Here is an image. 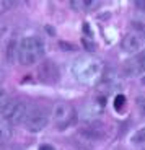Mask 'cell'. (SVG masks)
Listing matches in <instances>:
<instances>
[{
    "instance_id": "obj_19",
    "label": "cell",
    "mask_w": 145,
    "mask_h": 150,
    "mask_svg": "<svg viewBox=\"0 0 145 150\" xmlns=\"http://www.w3.org/2000/svg\"><path fill=\"white\" fill-rule=\"evenodd\" d=\"M5 31H7V26H5V25H0V38L5 34Z\"/></svg>"
},
{
    "instance_id": "obj_8",
    "label": "cell",
    "mask_w": 145,
    "mask_h": 150,
    "mask_svg": "<svg viewBox=\"0 0 145 150\" xmlns=\"http://www.w3.org/2000/svg\"><path fill=\"white\" fill-rule=\"evenodd\" d=\"M60 72L59 67H57L52 60H42L39 67H37V79L39 82L47 83V85H54V83L59 82Z\"/></svg>"
},
{
    "instance_id": "obj_20",
    "label": "cell",
    "mask_w": 145,
    "mask_h": 150,
    "mask_svg": "<svg viewBox=\"0 0 145 150\" xmlns=\"http://www.w3.org/2000/svg\"><path fill=\"white\" fill-rule=\"evenodd\" d=\"M39 150H54V147H52V145H41V147H39Z\"/></svg>"
},
{
    "instance_id": "obj_5",
    "label": "cell",
    "mask_w": 145,
    "mask_h": 150,
    "mask_svg": "<svg viewBox=\"0 0 145 150\" xmlns=\"http://www.w3.org/2000/svg\"><path fill=\"white\" fill-rule=\"evenodd\" d=\"M47 124H49L47 109L42 108V106H31L30 114H28V117H26V121H25L26 131L36 134V132L44 131V129L47 127Z\"/></svg>"
},
{
    "instance_id": "obj_14",
    "label": "cell",
    "mask_w": 145,
    "mask_h": 150,
    "mask_svg": "<svg viewBox=\"0 0 145 150\" xmlns=\"http://www.w3.org/2000/svg\"><path fill=\"white\" fill-rule=\"evenodd\" d=\"M8 100H10V96H8L7 90H5V88H2V86H0V108H2V106H4L5 103L8 101Z\"/></svg>"
},
{
    "instance_id": "obj_18",
    "label": "cell",
    "mask_w": 145,
    "mask_h": 150,
    "mask_svg": "<svg viewBox=\"0 0 145 150\" xmlns=\"http://www.w3.org/2000/svg\"><path fill=\"white\" fill-rule=\"evenodd\" d=\"M135 7H137V8H140V10H144V11H145V2H137V4H135Z\"/></svg>"
},
{
    "instance_id": "obj_10",
    "label": "cell",
    "mask_w": 145,
    "mask_h": 150,
    "mask_svg": "<svg viewBox=\"0 0 145 150\" xmlns=\"http://www.w3.org/2000/svg\"><path fill=\"white\" fill-rule=\"evenodd\" d=\"M18 44L15 39H11L7 46V62L8 64H15L16 60H18Z\"/></svg>"
},
{
    "instance_id": "obj_21",
    "label": "cell",
    "mask_w": 145,
    "mask_h": 150,
    "mask_svg": "<svg viewBox=\"0 0 145 150\" xmlns=\"http://www.w3.org/2000/svg\"><path fill=\"white\" fill-rule=\"evenodd\" d=\"M142 83H144V85H145V75H144V77H142Z\"/></svg>"
},
{
    "instance_id": "obj_7",
    "label": "cell",
    "mask_w": 145,
    "mask_h": 150,
    "mask_svg": "<svg viewBox=\"0 0 145 150\" xmlns=\"http://www.w3.org/2000/svg\"><path fill=\"white\" fill-rule=\"evenodd\" d=\"M121 74L124 77H127V79L145 75V51L140 54H135L134 57H130L129 60H126L122 69H121Z\"/></svg>"
},
{
    "instance_id": "obj_12",
    "label": "cell",
    "mask_w": 145,
    "mask_h": 150,
    "mask_svg": "<svg viewBox=\"0 0 145 150\" xmlns=\"http://www.w3.org/2000/svg\"><path fill=\"white\" fill-rule=\"evenodd\" d=\"M130 140H132V144H135V145H144L145 144V127L137 129V131L132 134Z\"/></svg>"
},
{
    "instance_id": "obj_3",
    "label": "cell",
    "mask_w": 145,
    "mask_h": 150,
    "mask_svg": "<svg viewBox=\"0 0 145 150\" xmlns=\"http://www.w3.org/2000/svg\"><path fill=\"white\" fill-rule=\"evenodd\" d=\"M31 106H28V103L23 100H8L2 108V119H5L8 124H25L26 117L30 114Z\"/></svg>"
},
{
    "instance_id": "obj_6",
    "label": "cell",
    "mask_w": 145,
    "mask_h": 150,
    "mask_svg": "<svg viewBox=\"0 0 145 150\" xmlns=\"http://www.w3.org/2000/svg\"><path fill=\"white\" fill-rule=\"evenodd\" d=\"M121 47L124 52L127 54H140L145 51V34L137 30H132L122 38L121 41Z\"/></svg>"
},
{
    "instance_id": "obj_17",
    "label": "cell",
    "mask_w": 145,
    "mask_h": 150,
    "mask_svg": "<svg viewBox=\"0 0 145 150\" xmlns=\"http://www.w3.org/2000/svg\"><path fill=\"white\" fill-rule=\"evenodd\" d=\"M11 5H13V2H0V13L5 11V10H8Z\"/></svg>"
},
{
    "instance_id": "obj_4",
    "label": "cell",
    "mask_w": 145,
    "mask_h": 150,
    "mask_svg": "<svg viewBox=\"0 0 145 150\" xmlns=\"http://www.w3.org/2000/svg\"><path fill=\"white\" fill-rule=\"evenodd\" d=\"M52 121H54V126L59 131H65L67 127L74 126L75 121H77V112L75 108L67 101H59L54 105L52 108Z\"/></svg>"
},
{
    "instance_id": "obj_15",
    "label": "cell",
    "mask_w": 145,
    "mask_h": 150,
    "mask_svg": "<svg viewBox=\"0 0 145 150\" xmlns=\"http://www.w3.org/2000/svg\"><path fill=\"white\" fill-rule=\"evenodd\" d=\"M70 5L77 11H82L83 8H86V0H78V2H70Z\"/></svg>"
},
{
    "instance_id": "obj_1",
    "label": "cell",
    "mask_w": 145,
    "mask_h": 150,
    "mask_svg": "<svg viewBox=\"0 0 145 150\" xmlns=\"http://www.w3.org/2000/svg\"><path fill=\"white\" fill-rule=\"evenodd\" d=\"M103 70V60L95 56H90V54L80 56L78 59H75L74 65H72V75L82 83H95L101 80Z\"/></svg>"
},
{
    "instance_id": "obj_11",
    "label": "cell",
    "mask_w": 145,
    "mask_h": 150,
    "mask_svg": "<svg viewBox=\"0 0 145 150\" xmlns=\"http://www.w3.org/2000/svg\"><path fill=\"white\" fill-rule=\"evenodd\" d=\"M11 137V127L5 119H0V145Z\"/></svg>"
},
{
    "instance_id": "obj_9",
    "label": "cell",
    "mask_w": 145,
    "mask_h": 150,
    "mask_svg": "<svg viewBox=\"0 0 145 150\" xmlns=\"http://www.w3.org/2000/svg\"><path fill=\"white\" fill-rule=\"evenodd\" d=\"M80 135H83V137H86L88 140H103L104 137H106V131H104L101 126H98V124H95L93 127H85L80 131Z\"/></svg>"
},
{
    "instance_id": "obj_2",
    "label": "cell",
    "mask_w": 145,
    "mask_h": 150,
    "mask_svg": "<svg viewBox=\"0 0 145 150\" xmlns=\"http://www.w3.org/2000/svg\"><path fill=\"white\" fill-rule=\"evenodd\" d=\"M44 41L37 36H25L18 44V62L21 65H33L44 56Z\"/></svg>"
},
{
    "instance_id": "obj_16",
    "label": "cell",
    "mask_w": 145,
    "mask_h": 150,
    "mask_svg": "<svg viewBox=\"0 0 145 150\" xmlns=\"http://www.w3.org/2000/svg\"><path fill=\"white\" fill-rule=\"evenodd\" d=\"M137 108L140 109L142 116H145V98L144 96H139L137 98Z\"/></svg>"
},
{
    "instance_id": "obj_13",
    "label": "cell",
    "mask_w": 145,
    "mask_h": 150,
    "mask_svg": "<svg viewBox=\"0 0 145 150\" xmlns=\"http://www.w3.org/2000/svg\"><path fill=\"white\" fill-rule=\"evenodd\" d=\"M124 108H126V96L124 95H116L114 98V109L117 112L124 111Z\"/></svg>"
}]
</instances>
